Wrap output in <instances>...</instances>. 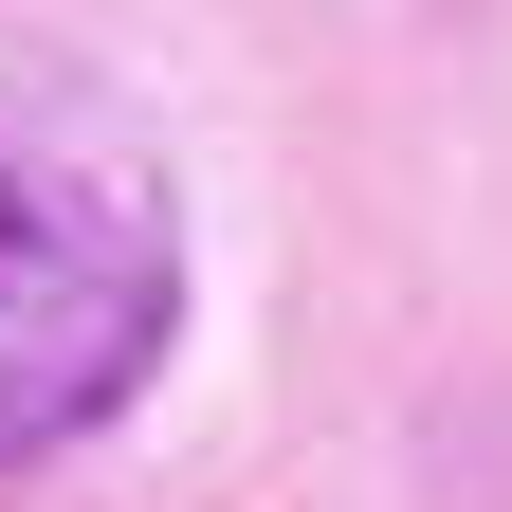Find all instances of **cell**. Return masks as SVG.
I'll return each mask as SVG.
<instances>
[{"label": "cell", "instance_id": "cell-1", "mask_svg": "<svg viewBox=\"0 0 512 512\" xmlns=\"http://www.w3.org/2000/svg\"><path fill=\"white\" fill-rule=\"evenodd\" d=\"M183 330V183L74 74L0 92V476L92 439Z\"/></svg>", "mask_w": 512, "mask_h": 512}]
</instances>
